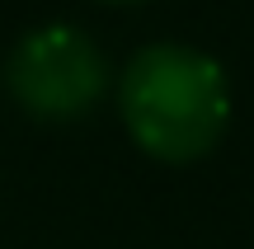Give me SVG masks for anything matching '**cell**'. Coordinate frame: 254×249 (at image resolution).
Here are the masks:
<instances>
[{"instance_id": "cell-1", "label": "cell", "mask_w": 254, "mask_h": 249, "mask_svg": "<svg viewBox=\"0 0 254 249\" xmlns=\"http://www.w3.org/2000/svg\"><path fill=\"white\" fill-rule=\"evenodd\" d=\"M118 99L132 141L170 165L207 155L231 118V90L221 66L184 43L141 47L123 71Z\"/></svg>"}, {"instance_id": "cell-2", "label": "cell", "mask_w": 254, "mask_h": 249, "mask_svg": "<svg viewBox=\"0 0 254 249\" xmlns=\"http://www.w3.org/2000/svg\"><path fill=\"white\" fill-rule=\"evenodd\" d=\"M104 56L80 28L47 24L14 47L5 85L38 118H80L104 94Z\"/></svg>"}]
</instances>
